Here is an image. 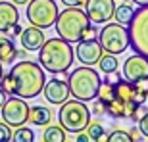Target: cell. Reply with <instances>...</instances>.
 Instances as JSON below:
<instances>
[{"label": "cell", "mask_w": 148, "mask_h": 142, "mask_svg": "<svg viewBox=\"0 0 148 142\" xmlns=\"http://www.w3.org/2000/svg\"><path fill=\"white\" fill-rule=\"evenodd\" d=\"M16 60V44L10 37H0V61L12 63Z\"/></svg>", "instance_id": "cell-19"}, {"label": "cell", "mask_w": 148, "mask_h": 142, "mask_svg": "<svg viewBox=\"0 0 148 142\" xmlns=\"http://www.w3.org/2000/svg\"><path fill=\"white\" fill-rule=\"evenodd\" d=\"M92 113H96V115L106 113V104H104V102H100L98 98H96V102H94V106H92Z\"/></svg>", "instance_id": "cell-31"}, {"label": "cell", "mask_w": 148, "mask_h": 142, "mask_svg": "<svg viewBox=\"0 0 148 142\" xmlns=\"http://www.w3.org/2000/svg\"><path fill=\"white\" fill-rule=\"evenodd\" d=\"M98 40L104 52H110L115 56L123 54L129 46V29H127V25H121L117 21H108V25H104L102 31L98 33Z\"/></svg>", "instance_id": "cell-7"}, {"label": "cell", "mask_w": 148, "mask_h": 142, "mask_svg": "<svg viewBox=\"0 0 148 142\" xmlns=\"http://www.w3.org/2000/svg\"><path fill=\"white\" fill-rule=\"evenodd\" d=\"M115 98H119L121 102H135L137 98V85L127 79H121L119 83H115Z\"/></svg>", "instance_id": "cell-16"}, {"label": "cell", "mask_w": 148, "mask_h": 142, "mask_svg": "<svg viewBox=\"0 0 148 142\" xmlns=\"http://www.w3.org/2000/svg\"><path fill=\"white\" fill-rule=\"evenodd\" d=\"M12 140L14 142H33L35 140V132L31 129H27L25 125L16 127V131L12 134Z\"/></svg>", "instance_id": "cell-24"}, {"label": "cell", "mask_w": 148, "mask_h": 142, "mask_svg": "<svg viewBox=\"0 0 148 142\" xmlns=\"http://www.w3.org/2000/svg\"><path fill=\"white\" fill-rule=\"evenodd\" d=\"M133 16H135V8H133V4L123 2V4L115 6L114 19L117 23H121V25H129V23H131V19H133Z\"/></svg>", "instance_id": "cell-20"}, {"label": "cell", "mask_w": 148, "mask_h": 142, "mask_svg": "<svg viewBox=\"0 0 148 142\" xmlns=\"http://www.w3.org/2000/svg\"><path fill=\"white\" fill-rule=\"evenodd\" d=\"M117 67H119V61H117V58H115V54H110V52H104L102 54V58L98 60V69L102 71V73H114V71H117Z\"/></svg>", "instance_id": "cell-21"}, {"label": "cell", "mask_w": 148, "mask_h": 142, "mask_svg": "<svg viewBox=\"0 0 148 142\" xmlns=\"http://www.w3.org/2000/svg\"><path fill=\"white\" fill-rule=\"evenodd\" d=\"M123 79L131 83H137L140 79H146L148 77V58L140 54H135V56H129L123 63V71H121Z\"/></svg>", "instance_id": "cell-12"}, {"label": "cell", "mask_w": 148, "mask_h": 142, "mask_svg": "<svg viewBox=\"0 0 148 142\" xmlns=\"http://www.w3.org/2000/svg\"><path fill=\"white\" fill-rule=\"evenodd\" d=\"M29 121L37 127H46L52 121V111L46 106H33L29 108Z\"/></svg>", "instance_id": "cell-17"}, {"label": "cell", "mask_w": 148, "mask_h": 142, "mask_svg": "<svg viewBox=\"0 0 148 142\" xmlns=\"http://www.w3.org/2000/svg\"><path fill=\"white\" fill-rule=\"evenodd\" d=\"M42 94H44V98H46V102H50V104H54V106L64 104L71 96L67 81H62V79H50L48 83H44Z\"/></svg>", "instance_id": "cell-13"}, {"label": "cell", "mask_w": 148, "mask_h": 142, "mask_svg": "<svg viewBox=\"0 0 148 142\" xmlns=\"http://www.w3.org/2000/svg\"><path fill=\"white\" fill-rule=\"evenodd\" d=\"M21 31H23V27L19 25V21H17L16 25H12V27L8 29L4 35H6V37H10V38H14V37H19V35H21Z\"/></svg>", "instance_id": "cell-30"}, {"label": "cell", "mask_w": 148, "mask_h": 142, "mask_svg": "<svg viewBox=\"0 0 148 142\" xmlns=\"http://www.w3.org/2000/svg\"><path fill=\"white\" fill-rule=\"evenodd\" d=\"M12 134H14L12 127L8 125L6 121H0V142H10L12 140Z\"/></svg>", "instance_id": "cell-27"}, {"label": "cell", "mask_w": 148, "mask_h": 142, "mask_svg": "<svg viewBox=\"0 0 148 142\" xmlns=\"http://www.w3.org/2000/svg\"><path fill=\"white\" fill-rule=\"evenodd\" d=\"M129 29V46L135 54H140L148 58V6H138L135 10Z\"/></svg>", "instance_id": "cell-6"}, {"label": "cell", "mask_w": 148, "mask_h": 142, "mask_svg": "<svg viewBox=\"0 0 148 142\" xmlns=\"http://www.w3.org/2000/svg\"><path fill=\"white\" fill-rule=\"evenodd\" d=\"M67 85H69V92L73 98L90 102V100H96V96H98L102 79H100L98 71L92 69L90 66H79L69 73Z\"/></svg>", "instance_id": "cell-4"}, {"label": "cell", "mask_w": 148, "mask_h": 142, "mask_svg": "<svg viewBox=\"0 0 148 142\" xmlns=\"http://www.w3.org/2000/svg\"><path fill=\"white\" fill-rule=\"evenodd\" d=\"M129 134H131V140H143V134H140V131H138V127H131L129 129Z\"/></svg>", "instance_id": "cell-34"}, {"label": "cell", "mask_w": 148, "mask_h": 142, "mask_svg": "<svg viewBox=\"0 0 148 142\" xmlns=\"http://www.w3.org/2000/svg\"><path fill=\"white\" fill-rule=\"evenodd\" d=\"M42 140L44 142H66L67 140V131L62 125H46L42 132Z\"/></svg>", "instance_id": "cell-18"}, {"label": "cell", "mask_w": 148, "mask_h": 142, "mask_svg": "<svg viewBox=\"0 0 148 142\" xmlns=\"http://www.w3.org/2000/svg\"><path fill=\"white\" fill-rule=\"evenodd\" d=\"M96 98L108 106L112 100L115 98V87L112 85V83H108V81H102V85H100V88H98V96H96Z\"/></svg>", "instance_id": "cell-22"}, {"label": "cell", "mask_w": 148, "mask_h": 142, "mask_svg": "<svg viewBox=\"0 0 148 142\" xmlns=\"http://www.w3.org/2000/svg\"><path fill=\"white\" fill-rule=\"evenodd\" d=\"M10 77L14 83V94L25 100L37 98L46 83L44 67L29 60H21L19 63H16L10 71Z\"/></svg>", "instance_id": "cell-1"}, {"label": "cell", "mask_w": 148, "mask_h": 142, "mask_svg": "<svg viewBox=\"0 0 148 142\" xmlns=\"http://www.w3.org/2000/svg\"><path fill=\"white\" fill-rule=\"evenodd\" d=\"M2 75H4V71H2V61H0V79H2Z\"/></svg>", "instance_id": "cell-41"}, {"label": "cell", "mask_w": 148, "mask_h": 142, "mask_svg": "<svg viewBox=\"0 0 148 142\" xmlns=\"http://www.w3.org/2000/svg\"><path fill=\"white\" fill-rule=\"evenodd\" d=\"M88 25H90V19L83 6H66V10L58 14L54 23L58 37H62L67 42H79Z\"/></svg>", "instance_id": "cell-3"}, {"label": "cell", "mask_w": 148, "mask_h": 142, "mask_svg": "<svg viewBox=\"0 0 148 142\" xmlns=\"http://www.w3.org/2000/svg\"><path fill=\"white\" fill-rule=\"evenodd\" d=\"M83 6L90 23H98V25L112 21L115 12V0H85Z\"/></svg>", "instance_id": "cell-10"}, {"label": "cell", "mask_w": 148, "mask_h": 142, "mask_svg": "<svg viewBox=\"0 0 148 142\" xmlns=\"http://www.w3.org/2000/svg\"><path fill=\"white\" fill-rule=\"evenodd\" d=\"M108 142H131V134L129 131H114L112 134L106 137Z\"/></svg>", "instance_id": "cell-26"}, {"label": "cell", "mask_w": 148, "mask_h": 142, "mask_svg": "<svg viewBox=\"0 0 148 142\" xmlns=\"http://www.w3.org/2000/svg\"><path fill=\"white\" fill-rule=\"evenodd\" d=\"M75 140H77V142H88L90 138H88V132H87V131H81V132H77Z\"/></svg>", "instance_id": "cell-35"}, {"label": "cell", "mask_w": 148, "mask_h": 142, "mask_svg": "<svg viewBox=\"0 0 148 142\" xmlns=\"http://www.w3.org/2000/svg\"><path fill=\"white\" fill-rule=\"evenodd\" d=\"M0 111L2 121H6L10 127H21L29 121V104L25 102V98L16 94H12V98H6Z\"/></svg>", "instance_id": "cell-9"}, {"label": "cell", "mask_w": 148, "mask_h": 142, "mask_svg": "<svg viewBox=\"0 0 148 142\" xmlns=\"http://www.w3.org/2000/svg\"><path fill=\"white\" fill-rule=\"evenodd\" d=\"M0 88H2L6 94H14V83H12L10 73H8V75H2V79H0Z\"/></svg>", "instance_id": "cell-28"}, {"label": "cell", "mask_w": 148, "mask_h": 142, "mask_svg": "<svg viewBox=\"0 0 148 142\" xmlns=\"http://www.w3.org/2000/svg\"><path fill=\"white\" fill-rule=\"evenodd\" d=\"M58 119L60 125L66 129L67 132H81L85 131L90 123V109L83 100H66L64 104H60V111H58Z\"/></svg>", "instance_id": "cell-5"}, {"label": "cell", "mask_w": 148, "mask_h": 142, "mask_svg": "<svg viewBox=\"0 0 148 142\" xmlns=\"http://www.w3.org/2000/svg\"><path fill=\"white\" fill-rule=\"evenodd\" d=\"M44 40H46V37H44L42 29H40V27H35V25H31V27H27V29H23L21 35H19V42H21V46L25 50H33V52L42 46Z\"/></svg>", "instance_id": "cell-14"}, {"label": "cell", "mask_w": 148, "mask_h": 142, "mask_svg": "<svg viewBox=\"0 0 148 142\" xmlns=\"http://www.w3.org/2000/svg\"><path fill=\"white\" fill-rule=\"evenodd\" d=\"M146 102H148V96H146Z\"/></svg>", "instance_id": "cell-42"}, {"label": "cell", "mask_w": 148, "mask_h": 142, "mask_svg": "<svg viewBox=\"0 0 148 142\" xmlns=\"http://www.w3.org/2000/svg\"><path fill=\"white\" fill-rule=\"evenodd\" d=\"M85 131L88 132L90 142H98V140H104V138H106V131H104V127L100 125V123H92V121H90Z\"/></svg>", "instance_id": "cell-25"}, {"label": "cell", "mask_w": 148, "mask_h": 142, "mask_svg": "<svg viewBox=\"0 0 148 142\" xmlns=\"http://www.w3.org/2000/svg\"><path fill=\"white\" fill-rule=\"evenodd\" d=\"M73 60H75V50H73L71 42L64 40L62 37L46 38L44 44L38 48V63L44 67V71L50 73H66L71 67Z\"/></svg>", "instance_id": "cell-2"}, {"label": "cell", "mask_w": 148, "mask_h": 142, "mask_svg": "<svg viewBox=\"0 0 148 142\" xmlns=\"http://www.w3.org/2000/svg\"><path fill=\"white\" fill-rule=\"evenodd\" d=\"M19 21V10L14 2H0V33H6Z\"/></svg>", "instance_id": "cell-15"}, {"label": "cell", "mask_w": 148, "mask_h": 142, "mask_svg": "<svg viewBox=\"0 0 148 142\" xmlns=\"http://www.w3.org/2000/svg\"><path fill=\"white\" fill-rule=\"evenodd\" d=\"M64 6H83L85 0H60Z\"/></svg>", "instance_id": "cell-36"}, {"label": "cell", "mask_w": 148, "mask_h": 142, "mask_svg": "<svg viewBox=\"0 0 148 142\" xmlns=\"http://www.w3.org/2000/svg\"><path fill=\"white\" fill-rule=\"evenodd\" d=\"M131 2L137 6H148V0H131Z\"/></svg>", "instance_id": "cell-39"}, {"label": "cell", "mask_w": 148, "mask_h": 142, "mask_svg": "<svg viewBox=\"0 0 148 142\" xmlns=\"http://www.w3.org/2000/svg\"><path fill=\"white\" fill-rule=\"evenodd\" d=\"M135 85H137V90H140L143 94H146V96H148V77H146V79H140V81H137Z\"/></svg>", "instance_id": "cell-33"}, {"label": "cell", "mask_w": 148, "mask_h": 142, "mask_svg": "<svg viewBox=\"0 0 148 142\" xmlns=\"http://www.w3.org/2000/svg\"><path fill=\"white\" fill-rule=\"evenodd\" d=\"M25 56H27V50L25 48H16V58H19V60H23V58H25Z\"/></svg>", "instance_id": "cell-37"}, {"label": "cell", "mask_w": 148, "mask_h": 142, "mask_svg": "<svg viewBox=\"0 0 148 142\" xmlns=\"http://www.w3.org/2000/svg\"><path fill=\"white\" fill-rule=\"evenodd\" d=\"M96 35H98L96 27H94V25H88V27L85 29V33H83V38H96ZM83 38H81V40H83Z\"/></svg>", "instance_id": "cell-32"}, {"label": "cell", "mask_w": 148, "mask_h": 142, "mask_svg": "<svg viewBox=\"0 0 148 142\" xmlns=\"http://www.w3.org/2000/svg\"><path fill=\"white\" fill-rule=\"evenodd\" d=\"M102 54H104V48H102L100 40H96V38H83L77 42L75 58L83 66H96L98 60L102 58Z\"/></svg>", "instance_id": "cell-11"}, {"label": "cell", "mask_w": 148, "mask_h": 142, "mask_svg": "<svg viewBox=\"0 0 148 142\" xmlns=\"http://www.w3.org/2000/svg\"><path fill=\"white\" fill-rule=\"evenodd\" d=\"M4 102H6V92L2 90V88H0V108L4 106Z\"/></svg>", "instance_id": "cell-38"}, {"label": "cell", "mask_w": 148, "mask_h": 142, "mask_svg": "<svg viewBox=\"0 0 148 142\" xmlns=\"http://www.w3.org/2000/svg\"><path fill=\"white\" fill-rule=\"evenodd\" d=\"M58 14H60V10H58L56 0H29L27 10H25L29 23L40 29L52 27L56 23Z\"/></svg>", "instance_id": "cell-8"}, {"label": "cell", "mask_w": 148, "mask_h": 142, "mask_svg": "<svg viewBox=\"0 0 148 142\" xmlns=\"http://www.w3.org/2000/svg\"><path fill=\"white\" fill-rule=\"evenodd\" d=\"M12 2H14L16 6H23V4H27L29 0H12Z\"/></svg>", "instance_id": "cell-40"}, {"label": "cell", "mask_w": 148, "mask_h": 142, "mask_svg": "<svg viewBox=\"0 0 148 142\" xmlns=\"http://www.w3.org/2000/svg\"><path fill=\"white\" fill-rule=\"evenodd\" d=\"M137 127H138V131H140V134H143L144 138H148V113L143 111V117H138Z\"/></svg>", "instance_id": "cell-29"}, {"label": "cell", "mask_w": 148, "mask_h": 142, "mask_svg": "<svg viewBox=\"0 0 148 142\" xmlns=\"http://www.w3.org/2000/svg\"><path fill=\"white\" fill-rule=\"evenodd\" d=\"M106 113L110 117H125V102H121L119 98H114L110 104L106 106Z\"/></svg>", "instance_id": "cell-23"}]
</instances>
